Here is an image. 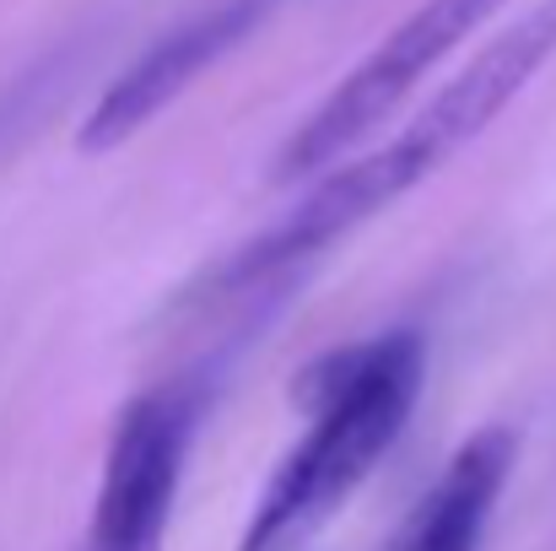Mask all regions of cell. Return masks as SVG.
I'll use <instances>...</instances> for the list:
<instances>
[{"instance_id": "8992f818", "label": "cell", "mask_w": 556, "mask_h": 551, "mask_svg": "<svg viewBox=\"0 0 556 551\" xmlns=\"http://www.w3.org/2000/svg\"><path fill=\"white\" fill-rule=\"evenodd\" d=\"M410 184L416 179H410V168L400 163L394 147H378V152L346 163V168H325L319 184H314L270 233H260L254 243H243V249L216 271L222 292H227V287H243V281H260V276H270V271H281V265H292V260H308V254L330 249L341 233H352L357 222H368L372 211H383L389 200H400Z\"/></svg>"}, {"instance_id": "6da1fadb", "label": "cell", "mask_w": 556, "mask_h": 551, "mask_svg": "<svg viewBox=\"0 0 556 551\" xmlns=\"http://www.w3.org/2000/svg\"><path fill=\"white\" fill-rule=\"evenodd\" d=\"M427 378V347L416 330L352 341L298 378L308 433L265 481L238 551H292L308 541L405 433Z\"/></svg>"}, {"instance_id": "277c9868", "label": "cell", "mask_w": 556, "mask_h": 551, "mask_svg": "<svg viewBox=\"0 0 556 551\" xmlns=\"http://www.w3.org/2000/svg\"><path fill=\"white\" fill-rule=\"evenodd\" d=\"M556 54V0H541L535 11H525L519 22H508L389 147L400 152V163L410 168V179H427L432 168H443L454 152H465Z\"/></svg>"}, {"instance_id": "52a82bcc", "label": "cell", "mask_w": 556, "mask_h": 551, "mask_svg": "<svg viewBox=\"0 0 556 551\" xmlns=\"http://www.w3.org/2000/svg\"><path fill=\"white\" fill-rule=\"evenodd\" d=\"M514 460H519V438L508 427L470 433L383 551H481L497 498L514 476Z\"/></svg>"}, {"instance_id": "3957f363", "label": "cell", "mask_w": 556, "mask_h": 551, "mask_svg": "<svg viewBox=\"0 0 556 551\" xmlns=\"http://www.w3.org/2000/svg\"><path fill=\"white\" fill-rule=\"evenodd\" d=\"M189 422L194 411L179 389H152L119 411L81 551H163L185 476Z\"/></svg>"}, {"instance_id": "5b68a950", "label": "cell", "mask_w": 556, "mask_h": 551, "mask_svg": "<svg viewBox=\"0 0 556 551\" xmlns=\"http://www.w3.org/2000/svg\"><path fill=\"white\" fill-rule=\"evenodd\" d=\"M265 11V0H216L200 16L179 22L174 33H163L141 60H130L109 92L92 103V114L81 120L76 147L81 152H114L130 136H141L174 98H185L189 87L200 82V71H211Z\"/></svg>"}, {"instance_id": "7a4b0ae2", "label": "cell", "mask_w": 556, "mask_h": 551, "mask_svg": "<svg viewBox=\"0 0 556 551\" xmlns=\"http://www.w3.org/2000/svg\"><path fill=\"white\" fill-rule=\"evenodd\" d=\"M503 0H421L394 33H383V43L372 49L357 71L341 76V87L292 130V141L276 158L281 179H314L325 168H336L363 136H372L410 92L416 82L454 54L486 16H497Z\"/></svg>"}]
</instances>
